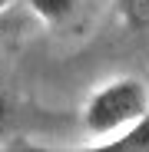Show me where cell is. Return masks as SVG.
Returning a JSON list of instances; mask_svg holds the SVG:
<instances>
[{"label":"cell","instance_id":"cell-1","mask_svg":"<svg viewBox=\"0 0 149 152\" xmlns=\"http://www.w3.org/2000/svg\"><path fill=\"white\" fill-rule=\"evenodd\" d=\"M149 106V86L142 80L123 76L106 86H99L83 109V126L93 136H109V132H123L146 113Z\"/></svg>","mask_w":149,"mask_h":152},{"label":"cell","instance_id":"cell-2","mask_svg":"<svg viewBox=\"0 0 149 152\" xmlns=\"http://www.w3.org/2000/svg\"><path fill=\"white\" fill-rule=\"evenodd\" d=\"M96 152H149V106L129 129H123L119 139L96 145Z\"/></svg>","mask_w":149,"mask_h":152},{"label":"cell","instance_id":"cell-3","mask_svg":"<svg viewBox=\"0 0 149 152\" xmlns=\"http://www.w3.org/2000/svg\"><path fill=\"white\" fill-rule=\"evenodd\" d=\"M27 7L46 23H60L76 10V0H27Z\"/></svg>","mask_w":149,"mask_h":152},{"label":"cell","instance_id":"cell-4","mask_svg":"<svg viewBox=\"0 0 149 152\" xmlns=\"http://www.w3.org/2000/svg\"><path fill=\"white\" fill-rule=\"evenodd\" d=\"M119 17L133 30H149V0H119Z\"/></svg>","mask_w":149,"mask_h":152},{"label":"cell","instance_id":"cell-5","mask_svg":"<svg viewBox=\"0 0 149 152\" xmlns=\"http://www.w3.org/2000/svg\"><path fill=\"white\" fill-rule=\"evenodd\" d=\"M4 126H7V103H4V96H0V132H4Z\"/></svg>","mask_w":149,"mask_h":152},{"label":"cell","instance_id":"cell-6","mask_svg":"<svg viewBox=\"0 0 149 152\" xmlns=\"http://www.w3.org/2000/svg\"><path fill=\"white\" fill-rule=\"evenodd\" d=\"M10 4H13V0H0V10H7V7H10Z\"/></svg>","mask_w":149,"mask_h":152}]
</instances>
